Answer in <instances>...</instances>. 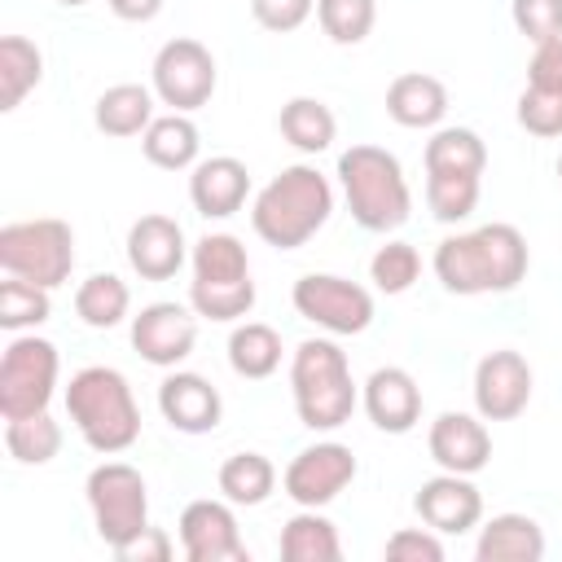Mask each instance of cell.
<instances>
[{
  "label": "cell",
  "mask_w": 562,
  "mask_h": 562,
  "mask_svg": "<svg viewBox=\"0 0 562 562\" xmlns=\"http://www.w3.org/2000/svg\"><path fill=\"white\" fill-rule=\"evenodd\" d=\"M531 268V250L527 237L505 224L492 220L474 233H452L435 246V277L448 294L474 299V294H509Z\"/></svg>",
  "instance_id": "1"
},
{
  "label": "cell",
  "mask_w": 562,
  "mask_h": 562,
  "mask_svg": "<svg viewBox=\"0 0 562 562\" xmlns=\"http://www.w3.org/2000/svg\"><path fill=\"white\" fill-rule=\"evenodd\" d=\"M334 215V184L329 176H321L316 167L307 162H294V167H281L259 193H255V206H250V224L255 233L277 246V250H299L307 246L325 220Z\"/></svg>",
  "instance_id": "2"
},
{
  "label": "cell",
  "mask_w": 562,
  "mask_h": 562,
  "mask_svg": "<svg viewBox=\"0 0 562 562\" xmlns=\"http://www.w3.org/2000/svg\"><path fill=\"white\" fill-rule=\"evenodd\" d=\"M66 417L79 430V439L101 452L119 457L140 439V408L127 386V378L110 364H88L66 386Z\"/></svg>",
  "instance_id": "3"
},
{
  "label": "cell",
  "mask_w": 562,
  "mask_h": 562,
  "mask_svg": "<svg viewBox=\"0 0 562 562\" xmlns=\"http://www.w3.org/2000/svg\"><path fill=\"white\" fill-rule=\"evenodd\" d=\"M338 184L351 220L364 233H395L413 211V189L404 167L382 145H351L338 154Z\"/></svg>",
  "instance_id": "4"
},
{
  "label": "cell",
  "mask_w": 562,
  "mask_h": 562,
  "mask_svg": "<svg viewBox=\"0 0 562 562\" xmlns=\"http://www.w3.org/2000/svg\"><path fill=\"white\" fill-rule=\"evenodd\" d=\"M294 413L307 430H338L351 422L360 391L351 382L347 351L334 338H303L290 356Z\"/></svg>",
  "instance_id": "5"
},
{
  "label": "cell",
  "mask_w": 562,
  "mask_h": 562,
  "mask_svg": "<svg viewBox=\"0 0 562 562\" xmlns=\"http://www.w3.org/2000/svg\"><path fill=\"white\" fill-rule=\"evenodd\" d=\"M0 268L4 277L35 281L44 290H57L75 272V233L57 215L40 220H13L0 228Z\"/></svg>",
  "instance_id": "6"
},
{
  "label": "cell",
  "mask_w": 562,
  "mask_h": 562,
  "mask_svg": "<svg viewBox=\"0 0 562 562\" xmlns=\"http://www.w3.org/2000/svg\"><path fill=\"white\" fill-rule=\"evenodd\" d=\"M83 496H88L97 536L110 549L127 544L140 527H149V487H145V474L127 461H101L88 474Z\"/></svg>",
  "instance_id": "7"
},
{
  "label": "cell",
  "mask_w": 562,
  "mask_h": 562,
  "mask_svg": "<svg viewBox=\"0 0 562 562\" xmlns=\"http://www.w3.org/2000/svg\"><path fill=\"white\" fill-rule=\"evenodd\" d=\"M61 356L40 334H13L0 356V417H26L44 413L57 391Z\"/></svg>",
  "instance_id": "8"
},
{
  "label": "cell",
  "mask_w": 562,
  "mask_h": 562,
  "mask_svg": "<svg viewBox=\"0 0 562 562\" xmlns=\"http://www.w3.org/2000/svg\"><path fill=\"white\" fill-rule=\"evenodd\" d=\"M215 83H220V70H215V57L202 40H189V35H176L167 40L158 53H154V66H149V88L162 105H171L176 114H193L202 110L211 97H215Z\"/></svg>",
  "instance_id": "9"
},
{
  "label": "cell",
  "mask_w": 562,
  "mask_h": 562,
  "mask_svg": "<svg viewBox=\"0 0 562 562\" xmlns=\"http://www.w3.org/2000/svg\"><path fill=\"white\" fill-rule=\"evenodd\" d=\"M290 303L303 321H312L316 329L334 334V338H351L364 334L373 325V294L360 281L334 277V272H307L294 281Z\"/></svg>",
  "instance_id": "10"
},
{
  "label": "cell",
  "mask_w": 562,
  "mask_h": 562,
  "mask_svg": "<svg viewBox=\"0 0 562 562\" xmlns=\"http://www.w3.org/2000/svg\"><path fill=\"white\" fill-rule=\"evenodd\" d=\"M356 470L360 465L347 443L321 439V443H307L303 452H294V461L281 474V487L299 509H325L329 501H338L351 487Z\"/></svg>",
  "instance_id": "11"
},
{
  "label": "cell",
  "mask_w": 562,
  "mask_h": 562,
  "mask_svg": "<svg viewBox=\"0 0 562 562\" xmlns=\"http://www.w3.org/2000/svg\"><path fill=\"white\" fill-rule=\"evenodd\" d=\"M474 413L483 422H514L531 404V364L522 351L501 347L474 364Z\"/></svg>",
  "instance_id": "12"
},
{
  "label": "cell",
  "mask_w": 562,
  "mask_h": 562,
  "mask_svg": "<svg viewBox=\"0 0 562 562\" xmlns=\"http://www.w3.org/2000/svg\"><path fill=\"white\" fill-rule=\"evenodd\" d=\"M180 549L189 562H246V540L233 514V501H189L180 514Z\"/></svg>",
  "instance_id": "13"
},
{
  "label": "cell",
  "mask_w": 562,
  "mask_h": 562,
  "mask_svg": "<svg viewBox=\"0 0 562 562\" xmlns=\"http://www.w3.org/2000/svg\"><path fill=\"white\" fill-rule=\"evenodd\" d=\"M198 342V312L184 303H149L132 316V347L154 369H176Z\"/></svg>",
  "instance_id": "14"
},
{
  "label": "cell",
  "mask_w": 562,
  "mask_h": 562,
  "mask_svg": "<svg viewBox=\"0 0 562 562\" xmlns=\"http://www.w3.org/2000/svg\"><path fill=\"white\" fill-rule=\"evenodd\" d=\"M417 518L439 531V536H465L483 522V492L470 483V474H452L439 470L435 479H426L413 496Z\"/></svg>",
  "instance_id": "15"
},
{
  "label": "cell",
  "mask_w": 562,
  "mask_h": 562,
  "mask_svg": "<svg viewBox=\"0 0 562 562\" xmlns=\"http://www.w3.org/2000/svg\"><path fill=\"white\" fill-rule=\"evenodd\" d=\"M189 259V246H184V228L171 220V215H140L132 228H127V263L140 281H171Z\"/></svg>",
  "instance_id": "16"
},
{
  "label": "cell",
  "mask_w": 562,
  "mask_h": 562,
  "mask_svg": "<svg viewBox=\"0 0 562 562\" xmlns=\"http://www.w3.org/2000/svg\"><path fill=\"white\" fill-rule=\"evenodd\" d=\"M158 413L180 435H211L224 417V400L202 373L176 369L158 382Z\"/></svg>",
  "instance_id": "17"
},
{
  "label": "cell",
  "mask_w": 562,
  "mask_h": 562,
  "mask_svg": "<svg viewBox=\"0 0 562 562\" xmlns=\"http://www.w3.org/2000/svg\"><path fill=\"white\" fill-rule=\"evenodd\" d=\"M360 404L369 413V422L382 430V435H408L417 422H422V386L408 369L400 364H386V369H373L360 386Z\"/></svg>",
  "instance_id": "18"
},
{
  "label": "cell",
  "mask_w": 562,
  "mask_h": 562,
  "mask_svg": "<svg viewBox=\"0 0 562 562\" xmlns=\"http://www.w3.org/2000/svg\"><path fill=\"white\" fill-rule=\"evenodd\" d=\"M426 448H430V461L439 470H452V474H479L487 461H492V435L483 426L479 413H439L430 422V435H426Z\"/></svg>",
  "instance_id": "19"
},
{
  "label": "cell",
  "mask_w": 562,
  "mask_h": 562,
  "mask_svg": "<svg viewBox=\"0 0 562 562\" xmlns=\"http://www.w3.org/2000/svg\"><path fill=\"white\" fill-rule=\"evenodd\" d=\"M246 193H250V171L241 158L233 154H211V158H198L193 171H189V202L202 220H228L246 206Z\"/></svg>",
  "instance_id": "20"
},
{
  "label": "cell",
  "mask_w": 562,
  "mask_h": 562,
  "mask_svg": "<svg viewBox=\"0 0 562 562\" xmlns=\"http://www.w3.org/2000/svg\"><path fill=\"white\" fill-rule=\"evenodd\" d=\"M386 114L400 123V127H439L443 114H448V88L443 79L426 75V70H404L391 79L386 88Z\"/></svg>",
  "instance_id": "21"
},
{
  "label": "cell",
  "mask_w": 562,
  "mask_h": 562,
  "mask_svg": "<svg viewBox=\"0 0 562 562\" xmlns=\"http://www.w3.org/2000/svg\"><path fill=\"white\" fill-rule=\"evenodd\" d=\"M474 558L479 562H540L544 531L531 514H492L487 522H479Z\"/></svg>",
  "instance_id": "22"
},
{
  "label": "cell",
  "mask_w": 562,
  "mask_h": 562,
  "mask_svg": "<svg viewBox=\"0 0 562 562\" xmlns=\"http://www.w3.org/2000/svg\"><path fill=\"white\" fill-rule=\"evenodd\" d=\"M154 119H158V114H154V88H145V83H110V88L97 97V105H92L97 132L119 136V140L145 136V127H149Z\"/></svg>",
  "instance_id": "23"
},
{
  "label": "cell",
  "mask_w": 562,
  "mask_h": 562,
  "mask_svg": "<svg viewBox=\"0 0 562 562\" xmlns=\"http://www.w3.org/2000/svg\"><path fill=\"white\" fill-rule=\"evenodd\" d=\"M140 149L154 167L162 171H193L198 154H202V136H198V123L189 114H158L145 136H140Z\"/></svg>",
  "instance_id": "24"
},
{
  "label": "cell",
  "mask_w": 562,
  "mask_h": 562,
  "mask_svg": "<svg viewBox=\"0 0 562 562\" xmlns=\"http://www.w3.org/2000/svg\"><path fill=\"white\" fill-rule=\"evenodd\" d=\"M228 369L246 382H263L281 369V334L263 321H241L228 334Z\"/></svg>",
  "instance_id": "25"
},
{
  "label": "cell",
  "mask_w": 562,
  "mask_h": 562,
  "mask_svg": "<svg viewBox=\"0 0 562 562\" xmlns=\"http://www.w3.org/2000/svg\"><path fill=\"white\" fill-rule=\"evenodd\" d=\"M277 127L299 154H325L338 136V119L321 97H290L277 114Z\"/></svg>",
  "instance_id": "26"
},
{
  "label": "cell",
  "mask_w": 562,
  "mask_h": 562,
  "mask_svg": "<svg viewBox=\"0 0 562 562\" xmlns=\"http://www.w3.org/2000/svg\"><path fill=\"white\" fill-rule=\"evenodd\" d=\"M44 79V53L26 35H4L0 40V110H18Z\"/></svg>",
  "instance_id": "27"
},
{
  "label": "cell",
  "mask_w": 562,
  "mask_h": 562,
  "mask_svg": "<svg viewBox=\"0 0 562 562\" xmlns=\"http://www.w3.org/2000/svg\"><path fill=\"white\" fill-rule=\"evenodd\" d=\"M193 281L189 285H241L250 281V255L233 233H206L193 246Z\"/></svg>",
  "instance_id": "28"
},
{
  "label": "cell",
  "mask_w": 562,
  "mask_h": 562,
  "mask_svg": "<svg viewBox=\"0 0 562 562\" xmlns=\"http://www.w3.org/2000/svg\"><path fill=\"white\" fill-rule=\"evenodd\" d=\"M277 549H281L285 562H338L342 558L338 527L321 509H299L281 527V544Z\"/></svg>",
  "instance_id": "29"
},
{
  "label": "cell",
  "mask_w": 562,
  "mask_h": 562,
  "mask_svg": "<svg viewBox=\"0 0 562 562\" xmlns=\"http://www.w3.org/2000/svg\"><path fill=\"white\" fill-rule=\"evenodd\" d=\"M75 312H79V321H83L88 329H114V325H123L127 312H132V290H127V281L114 277V272H92V277H83L79 290H75Z\"/></svg>",
  "instance_id": "30"
},
{
  "label": "cell",
  "mask_w": 562,
  "mask_h": 562,
  "mask_svg": "<svg viewBox=\"0 0 562 562\" xmlns=\"http://www.w3.org/2000/svg\"><path fill=\"white\" fill-rule=\"evenodd\" d=\"M426 171H448V176H483L487 171V145L470 127H435L422 154Z\"/></svg>",
  "instance_id": "31"
},
{
  "label": "cell",
  "mask_w": 562,
  "mask_h": 562,
  "mask_svg": "<svg viewBox=\"0 0 562 562\" xmlns=\"http://www.w3.org/2000/svg\"><path fill=\"white\" fill-rule=\"evenodd\" d=\"M220 496L233 501V505H263L272 492H277V465L263 457V452H233L224 465H220Z\"/></svg>",
  "instance_id": "32"
},
{
  "label": "cell",
  "mask_w": 562,
  "mask_h": 562,
  "mask_svg": "<svg viewBox=\"0 0 562 562\" xmlns=\"http://www.w3.org/2000/svg\"><path fill=\"white\" fill-rule=\"evenodd\" d=\"M4 448L18 465H48L61 452V422L44 413H26V417H9L4 422Z\"/></svg>",
  "instance_id": "33"
},
{
  "label": "cell",
  "mask_w": 562,
  "mask_h": 562,
  "mask_svg": "<svg viewBox=\"0 0 562 562\" xmlns=\"http://www.w3.org/2000/svg\"><path fill=\"white\" fill-rule=\"evenodd\" d=\"M483 193V176H448V171H426V206L439 224H461L474 215Z\"/></svg>",
  "instance_id": "34"
},
{
  "label": "cell",
  "mask_w": 562,
  "mask_h": 562,
  "mask_svg": "<svg viewBox=\"0 0 562 562\" xmlns=\"http://www.w3.org/2000/svg\"><path fill=\"white\" fill-rule=\"evenodd\" d=\"M53 290L35 285V281H22V277H9L0 281V325L9 334H22V329H35L48 321L53 312Z\"/></svg>",
  "instance_id": "35"
},
{
  "label": "cell",
  "mask_w": 562,
  "mask_h": 562,
  "mask_svg": "<svg viewBox=\"0 0 562 562\" xmlns=\"http://www.w3.org/2000/svg\"><path fill=\"white\" fill-rule=\"evenodd\" d=\"M316 22L342 48L364 44L378 22V0H316Z\"/></svg>",
  "instance_id": "36"
},
{
  "label": "cell",
  "mask_w": 562,
  "mask_h": 562,
  "mask_svg": "<svg viewBox=\"0 0 562 562\" xmlns=\"http://www.w3.org/2000/svg\"><path fill=\"white\" fill-rule=\"evenodd\" d=\"M417 277H422V255H417V246H408V241H386V246H378V255L369 259V281H373L382 294H404V290H413Z\"/></svg>",
  "instance_id": "37"
},
{
  "label": "cell",
  "mask_w": 562,
  "mask_h": 562,
  "mask_svg": "<svg viewBox=\"0 0 562 562\" xmlns=\"http://www.w3.org/2000/svg\"><path fill=\"white\" fill-rule=\"evenodd\" d=\"M189 307L202 321H220V325L241 321L255 307V281H241V285H189Z\"/></svg>",
  "instance_id": "38"
},
{
  "label": "cell",
  "mask_w": 562,
  "mask_h": 562,
  "mask_svg": "<svg viewBox=\"0 0 562 562\" xmlns=\"http://www.w3.org/2000/svg\"><path fill=\"white\" fill-rule=\"evenodd\" d=\"M514 119H518L522 132H531V136H540V140L562 136V92H553V88H531V83H527V88L518 92Z\"/></svg>",
  "instance_id": "39"
},
{
  "label": "cell",
  "mask_w": 562,
  "mask_h": 562,
  "mask_svg": "<svg viewBox=\"0 0 562 562\" xmlns=\"http://www.w3.org/2000/svg\"><path fill=\"white\" fill-rule=\"evenodd\" d=\"M509 18L522 40L544 44L562 35V0H509Z\"/></svg>",
  "instance_id": "40"
},
{
  "label": "cell",
  "mask_w": 562,
  "mask_h": 562,
  "mask_svg": "<svg viewBox=\"0 0 562 562\" xmlns=\"http://www.w3.org/2000/svg\"><path fill=\"white\" fill-rule=\"evenodd\" d=\"M386 562H443V540L430 527H400L382 544Z\"/></svg>",
  "instance_id": "41"
},
{
  "label": "cell",
  "mask_w": 562,
  "mask_h": 562,
  "mask_svg": "<svg viewBox=\"0 0 562 562\" xmlns=\"http://www.w3.org/2000/svg\"><path fill=\"white\" fill-rule=\"evenodd\" d=\"M312 9H316V0H250L255 22H259L263 31H272V35L299 31V26L312 18Z\"/></svg>",
  "instance_id": "42"
},
{
  "label": "cell",
  "mask_w": 562,
  "mask_h": 562,
  "mask_svg": "<svg viewBox=\"0 0 562 562\" xmlns=\"http://www.w3.org/2000/svg\"><path fill=\"white\" fill-rule=\"evenodd\" d=\"M119 562H167L171 553H176V544H171V536L162 531V527H140L127 544H119V549H110Z\"/></svg>",
  "instance_id": "43"
},
{
  "label": "cell",
  "mask_w": 562,
  "mask_h": 562,
  "mask_svg": "<svg viewBox=\"0 0 562 562\" xmlns=\"http://www.w3.org/2000/svg\"><path fill=\"white\" fill-rule=\"evenodd\" d=\"M527 83L531 88H553L562 92V35L531 44V61H527Z\"/></svg>",
  "instance_id": "44"
},
{
  "label": "cell",
  "mask_w": 562,
  "mask_h": 562,
  "mask_svg": "<svg viewBox=\"0 0 562 562\" xmlns=\"http://www.w3.org/2000/svg\"><path fill=\"white\" fill-rule=\"evenodd\" d=\"M105 4L123 22H154L162 13V0H105Z\"/></svg>",
  "instance_id": "45"
},
{
  "label": "cell",
  "mask_w": 562,
  "mask_h": 562,
  "mask_svg": "<svg viewBox=\"0 0 562 562\" xmlns=\"http://www.w3.org/2000/svg\"><path fill=\"white\" fill-rule=\"evenodd\" d=\"M57 4H66V9H79V4H88V0H57Z\"/></svg>",
  "instance_id": "46"
},
{
  "label": "cell",
  "mask_w": 562,
  "mask_h": 562,
  "mask_svg": "<svg viewBox=\"0 0 562 562\" xmlns=\"http://www.w3.org/2000/svg\"><path fill=\"white\" fill-rule=\"evenodd\" d=\"M558 180H562V154H558Z\"/></svg>",
  "instance_id": "47"
}]
</instances>
